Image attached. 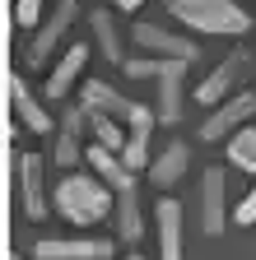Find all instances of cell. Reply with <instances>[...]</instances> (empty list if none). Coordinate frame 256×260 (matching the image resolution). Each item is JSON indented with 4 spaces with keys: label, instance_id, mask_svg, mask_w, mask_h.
<instances>
[{
    "label": "cell",
    "instance_id": "obj_17",
    "mask_svg": "<svg viewBox=\"0 0 256 260\" xmlns=\"http://www.w3.org/2000/svg\"><path fill=\"white\" fill-rule=\"evenodd\" d=\"M117 233H121V242H140L145 237V214H140V195L135 190L117 195Z\"/></svg>",
    "mask_w": 256,
    "mask_h": 260
},
{
    "label": "cell",
    "instance_id": "obj_26",
    "mask_svg": "<svg viewBox=\"0 0 256 260\" xmlns=\"http://www.w3.org/2000/svg\"><path fill=\"white\" fill-rule=\"evenodd\" d=\"M10 260H19V255H10Z\"/></svg>",
    "mask_w": 256,
    "mask_h": 260
},
{
    "label": "cell",
    "instance_id": "obj_1",
    "mask_svg": "<svg viewBox=\"0 0 256 260\" xmlns=\"http://www.w3.org/2000/svg\"><path fill=\"white\" fill-rule=\"evenodd\" d=\"M56 209L66 214L70 223L89 228V223H98L112 209V195H107V186H98L93 177L75 172V177H61V186H56Z\"/></svg>",
    "mask_w": 256,
    "mask_h": 260
},
{
    "label": "cell",
    "instance_id": "obj_16",
    "mask_svg": "<svg viewBox=\"0 0 256 260\" xmlns=\"http://www.w3.org/2000/svg\"><path fill=\"white\" fill-rule=\"evenodd\" d=\"M84 60H89V47H70L66 56H61V65H56V70H51V79H47V93L51 98H66L70 93V84L79 79V70H84Z\"/></svg>",
    "mask_w": 256,
    "mask_h": 260
},
{
    "label": "cell",
    "instance_id": "obj_24",
    "mask_svg": "<svg viewBox=\"0 0 256 260\" xmlns=\"http://www.w3.org/2000/svg\"><path fill=\"white\" fill-rule=\"evenodd\" d=\"M145 0H117V10H140Z\"/></svg>",
    "mask_w": 256,
    "mask_h": 260
},
{
    "label": "cell",
    "instance_id": "obj_20",
    "mask_svg": "<svg viewBox=\"0 0 256 260\" xmlns=\"http://www.w3.org/2000/svg\"><path fill=\"white\" fill-rule=\"evenodd\" d=\"M56 162H61V168H75V162H79V135H70V130L56 135Z\"/></svg>",
    "mask_w": 256,
    "mask_h": 260
},
{
    "label": "cell",
    "instance_id": "obj_25",
    "mask_svg": "<svg viewBox=\"0 0 256 260\" xmlns=\"http://www.w3.org/2000/svg\"><path fill=\"white\" fill-rule=\"evenodd\" d=\"M126 260H145V255H126Z\"/></svg>",
    "mask_w": 256,
    "mask_h": 260
},
{
    "label": "cell",
    "instance_id": "obj_2",
    "mask_svg": "<svg viewBox=\"0 0 256 260\" xmlns=\"http://www.w3.org/2000/svg\"><path fill=\"white\" fill-rule=\"evenodd\" d=\"M168 10L182 19V23H191V28H201V32H247L251 28V19L233 5V0H168Z\"/></svg>",
    "mask_w": 256,
    "mask_h": 260
},
{
    "label": "cell",
    "instance_id": "obj_5",
    "mask_svg": "<svg viewBox=\"0 0 256 260\" xmlns=\"http://www.w3.org/2000/svg\"><path fill=\"white\" fill-rule=\"evenodd\" d=\"M242 75H247V51H229V60H223L219 70H214V75H210V79L196 88V98H201L205 107H214V103H229V88H233Z\"/></svg>",
    "mask_w": 256,
    "mask_h": 260
},
{
    "label": "cell",
    "instance_id": "obj_8",
    "mask_svg": "<svg viewBox=\"0 0 256 260\" xmlns=\"http://www.w3.org/2000/svg\"><path fill=\"white\" fill-rule=\"evenodd\" d=\"M75 14H79V5H75V0H61V5L51 10L47 28L38 32V38H33V51H28V65H42V60L51 56V47H56L61 38H66V28L75 23Z\"/></svg>",
    "mask_w": 256,
    "mask_h": 260
},
{
    "label": "cell",
    "instance_id": "obj_3",
    "mask_svg": "<svg viewBox=\"0 0 256 260\" xmlns=\"http://www.w3.org/2000/svg\"><path fill=\"white\" fill-rule=\"evenodd\" d=\"M251 116H256V93H238V98H229L223 107H214V116L201 125V135H205V140H219L223 130L251 125Z\"/></svg>",
    "mask_w": 256,
    "mask_h": 260
},
{
    "label": "cell",
    "instance_id": "obj_9",
    "mask_svg": "<svg viewBox=\"0 0 256 260\" xmlns=\"http://www.w3.org/2000/svg\"><path fill=\"white\" fill-rule=\"evenodd\" d=\"M135 42L149 47V51H163L168 60H196V56H201V47L191 42V38L163 32V28H154V23H135Z\"/></svg>",
    "mask_w": 256,
    "mask_h": 260
},
{
    "label": "cell",
    "instance_id": "obj_15",
    "mask_svg": "<svg viewBox=\"0 0 256 260\" xmlns=\"http://www.w3.org/2000/svg\"><path fill=\"white\" fill-rule=\"evenodd\" d=\"M5 88H10V103H14V116L28 125V130H33V135H47V130H51V116L33 103V98H28V88H23V79L19 75H10L5 79Z\"/></svg>",
    "mask_w": 256,
    "mask_h": 260
},
{
    "label": "cell",
    "instance_id": "obj_4",
    "mask_svg": "<svg viewBox=\"0 0 256 260\" xmlns=\"http://www.w3.org/2000/svg\"><path fill=\"white\" fill-rule=\"evenodd\" d=\"M107 255H112V242H98V237H75V242L47 237V242H38V260H107Z\"/></svg>",
    "mask_w": 256,
    "mask_h": 260
},
{
    "label": "cell",
    "instance_id": "obj_14",
    "mask_svg": "<svg viewBox=\"0 0 256 260\" xmlns=\"http://www.w3.org/2000/svg\"><path fill=\"white\" fill-rule=\"evenodd\" d=\"M158 251L163 260H182V205L158 200Z\"/></svg>",
    "mask_w": 256,
    "mask_h": 260
},
{
    "label": "cell",
    "instance_id": "obj_22",
    "mask_svg": "<svg viewBox=\"0 0 256 260\" xmlns=\"http://www.w3.org/2000/svg\"><path fill=\"white\" fill-rule=\"evenodd\" d=\"M38 10H42V0H14V19H19V28H33V23H38Z\"/></svg>",
    "mask_w": 256,
    "mask_h": 260
},
{
    "label": "cell",
    "instance_id": "obj_18",
    "mask_svg": "<svg viewBox=\"0 0 256 260\" xmlns=\"http://www.w3.org/2000/svg\"><path fill=\"white\" fill-rule=\"evenodd\" d=\"M93 38L103 42V56H107V60L126 65V56H121V32H117V23H112V14H107V10L93 14Z\"/></svg>",
    "mask_w": 256,
    "mask_h": 260
},
{
    "label": "cell",
    "instance_id": "obj_11",
    "mask_svg": "<svg viewBox=\"0 0 256 260\" xmlns=\"http://www.w3.org/2000/svg\"><path fill=\"white\" fill-rule=\"evenodd\" d=\"M79 103L84 107H93V112H107V116H126V121H131V112H135V103H131V98H121L112 84H103V79H89L84 84V93H79Z\"/></svg>",
    "mask_w": 256,
    "mask_h": 260
},
{
    "label": "cell",
    "instance_id": "obj_13",
    "mask_svg": "<svg viewBox=\"0 0 256 260\" xmlns=\"http://www.w3.org/2000/svg\"><path fill=\"white\" fill-rule=\"evenodd\" d=\"M89 162H93V168H98L103 172V181L121 195V190H135V172L131 168H126V162H121V153H112V149H103V144H93L89 153H84Z\"/></svg>",
    "mask_w": 256,
    "mask_h": 260
},
{
    "label": "cell",
    "instance_id": "obj_10",
    "mask_svg": "<svg viewBox=\"0 0 256 260\" xmlns=\"http://www.w3.org/2000/svg\"><path fill=\"white\" fill-rule=\"evenodd\" d=\"M201 200H205V209H201L205 237H219V233H223V172H219V168L205 172V181H201Z\"/></svg>",
    "mask_w": 256,
    "mask_h": 260
},
{
    "label": "cell",
    "instance_id": "obj_6",
    "mask_svg": "<svg viewBox=\"0 0 256 260\" xmlns=\"http://www.w3.org/2000/svg\"><path fill=\"white\" fill-rule=\"evenodd\" d=\"M19 190H23V214L28 218H47V186H42V158L28 153L19 158Z\"/></svg>",
    "mask_w": 256,
    "mask_h": 260
},
{
    "label": "cell",
    "instance_id": "obj_19",
    "mask_svg": "<svg viewBox=\"0 0 256 260\" xmlns=\"http://www.w3.org/2000/svg\"><path fill=\"white\" fill-rule=\"evenodd\" d=\"M229 158H233V168L256 172V130H251V125H242L238 135L229 140Z\"/></svg>",
    "mask_w": 256,
    "mask_h": 260
},
{
    "label": "cell",
    "instance_id": "obj_23",
    "mask_svg": "<svg viewBox=\"0 0 256 260\" xmlns=\"http://www.w3.org/2000/svg\"><path fill=\"white\" fill-rule=\"evenodd\" d=\"M233 218H238V223H242V228H251V223H256V186H251V190H247V200H242V205H238V209H233Z\"/></svg>",
    "mask_w": 256,
    "mask_h": 260
},
{
    "label": "cell",
    "instance_id": "obj_7",
    "mask_svg": "<svg viewBox=\"0 0 256 260\" xmlns=\"http://www.w3.org/2000/svg\"><path fill=\"white\" fill-rule=\"evenodd\" d=\"M191 60H163V70H158V121L163 125H177L182 116V75H186Z\"/></svg>",
    "mask_w": 256,
    "mask_h": 260
},
{
    "label": "cell",
    "instance_id": "obj_21",
    "mask_svg": "<svg viewBox=\"0 0 256 260\" xmlns=\"http://www.w3.org/2000/svg\"><path fill=\"white\" fill-rule=\"evenodd\" d=\"M158 70H163V60H149V56H126V75L131 79H158Z\"/></svg>",
    "mask_w": 256,
    "mask_h": 260
},
{
    "label": "cell",
    "instance_id": "obj_12",
    "mask_svg": "<svg viewBox=\"0 0 256 260\" xmlns=\"http://www.w3.org/2000/svg\"><path fill=\"white\" fill-rule=\"evenodd\" d=\"M186 162H191V149L182 144V140H173L163 153L154 158V168H149V181L158 186V190H168V186H177L182 181V172H186Z\"/></svg>",
    "mask_w": 256,
    "mask_h": 260
}]
</instances>
